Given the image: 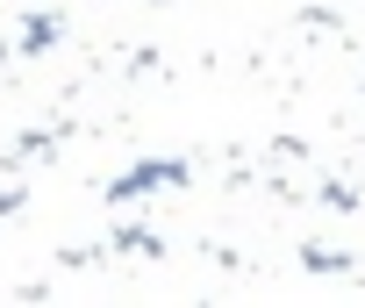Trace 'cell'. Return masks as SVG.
<instances>
[{
    "label": "cell",
    "mask_w": 365,
    "mask_h": 308,
    "mask_svg": "<svg viewBox=\"0 0 365 308\" xmlns=\"http://www.w3.org/2000/svg\"><path fill=\"white\" fill-rule=\"evenodd\" d=\"M194 180V165L187 158H136L122 180H108L101 194L115 201V208H129V201H143V194H172V187H187Z\"/></svg>",
    "instance_id": "1"
},
{
    "label": "cell",
    "mask_w": 365,
    "mask_h": 308,
    "mask_svg": "<svg viewBox=\"0 0 365 308\" xmlns=\"http://www.w3.org/2000/svg\"><path fill=\"white\" fill-rule=\"evenodd\" d=\"M301 265L308 272H329V279H351L358 272V258L351 251H329V244H301Z\"/></svg>",
    "instance_id": "2"
},
{
    "label": "cell",
    "mask_w": 365,
    "mask_h": 308,
    "mask_svg": "<svg viewBox=\"0 0 365 308\" xmlns=\"http://www.w3.org/2000/svg\"><path fill=\"white\" fill-rule=\"evenodd\" d=\"M115 244H122L129 258H165V237H158V230H143V222H129V230H115Z\"/></svg>",
    "instance_id": "3"
},
{
    "label": "cell",
    "mask_w": 365,
    "mask_h": 308,
    "mask_svg": "<svg viewBox=\"0 0 365 308\" xmlns=\"http://www.w3.org/2000/svg\"><path fill=\"white\" fill-rule=\"evenodd\" d=\"M58 29H65L58 15H29V29H22V51H29V58H36V51H51V43H58Z\"/></svg>",
    "instance_id": "4"
},
{
    "label": "cell",
    "mask_w": 365,
    "mask_h": 308,
    "mask_svg": "<svg viewBox=\"0 0 365 308\" xmlns=\"http://www.w3.org/2000/svg\"><path fill=\"white\" fill-rule=\"evenodd\" d=\"M322 201H329V208H358V194H351L344 180H322Z\"/></svg>",
    "instance_id": "5"
}]
</instances>
